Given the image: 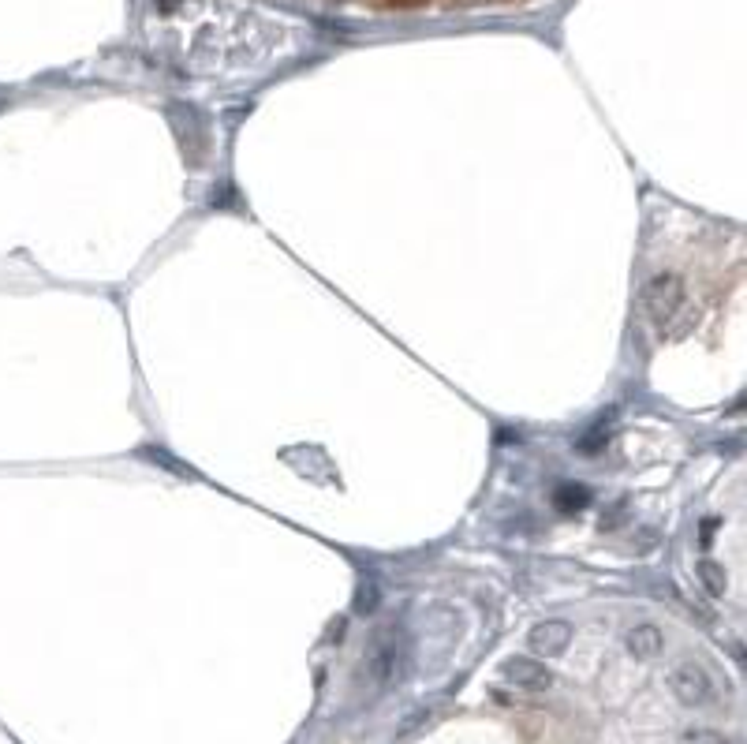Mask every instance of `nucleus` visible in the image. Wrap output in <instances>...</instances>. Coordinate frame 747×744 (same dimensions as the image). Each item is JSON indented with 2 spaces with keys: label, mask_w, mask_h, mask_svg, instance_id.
<instances>
[{
  "label": "nucleus",
  "mask_w": 747,
  "mask_h": 744,
  "mask_svg": "<svg viewBox=\"0 0 747 744\" xmlns=\"http://www.w3.org/2000/svg\"><path fill=\"white\" fill-rule=\"evenodd\" d=\"M669 688H673V696H677L680 703H703L706 696H710V677H706L703 666H695V662H680V666H673L669 670Z\"/></svg>",
  "instance_id": "obj_1"
},
{
  "label": "nucleus",
  "mask_w": 747,
  "mask_h": 744,
  "mask_svg": "<svg viewBox=\"0 0 747 744\" xmlns=\"http://www.w3.org/2000/svg\"><path fill=\"white\" fill-rule=\"evenodd\" d=\"M628 647H632V655H639V659H654V655L662 651V632L650 629V625H639V629L628 636Z\"/></svg>",
  "instance_id": "obj_4"
},
{
  "label": "nucleus",
  "mask_w": 747,
  "mask_h": 744,
  "mask_svg": "<svg viewBox=\"0 0 747 744\" xmlns=\"http://www.w3.org/2000/svg\"><path fill=\"white\" fill-rule=\"evenodd\" d=\"M568 625H561V621H550V625H542V629L535 632V651H542V655H557L564 644H568Z\"/></svg>",
  "instance_id": "obj_3"
},
{
  "label": "nucleus",
  "mask_w": 747,
  "mask_h": 744,
  "mask_svg": "<svg viewBox=\"0 0 747 744\" xmlns=\"http://www.w3.org/2000/svg\"><path fill=\"white\" fill-rule=\"evenodd\" d=\"M505 673H508V681H512V685H520V688H542V685H546V670H542L538 662L516 659V662H508Z\"/></svg>",
  "instance_id": "obj_2"
},
{
  "label": "nucleus",
  "mask_w": 747,
  "mask_h": 744,
  "mask_svg": "<svg viewBox=\"0 0 747 744\" xmlns=\"http://www.w3.org/2000/svg\"><path fill=\"white\" fill-rule=\"evenodd\" d=\"M680 744H725V737L714 730H688Z\"/></svg>",
  "instance_id": "obj_5"
}]
</instances>
